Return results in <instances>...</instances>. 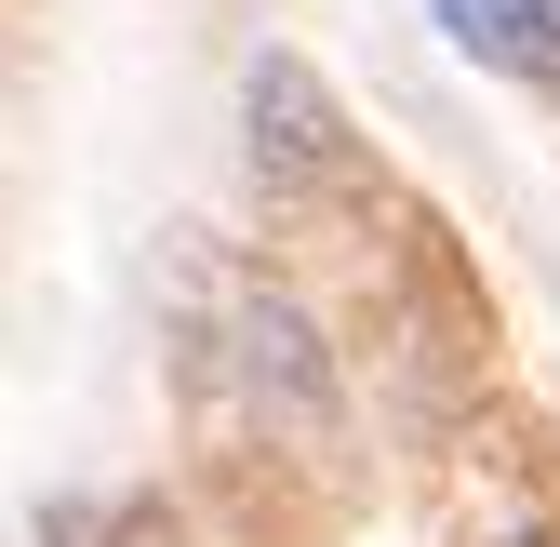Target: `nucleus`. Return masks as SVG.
Returning <instances> with one entry per match:
<instances>
[{"label":"nucleus","mask_w":560,"mask_h":547,"mask_svg":"<svg viewBox=\"0 0 560 547\" xmlns=\"http://www.w3.org/2000/svg\"><path fill=\"white\" fill-rule=\"evenodd\" d=\"M241 120H254V174H267V187H347V174H361V148H347V107L320 94V67H307V54H254Z\"/></svg>","instance_id":"obj_1"},{"label":"nucleus","mask_w":560,"mask_h":547,"mask_svg":"<svg viewBox=\"0 0 560 547\" xmlns=\"http://www.w3.org/2000/svg\"><path fill=\"white\" fill-rule=\"evenodd\" d=\"M228 361H241V387H254V415H280V428H320V415H334V361H320L307 307L241 294V321H228Z\"/></svg>","instance_id":"obj_2"},{"label":"nucleus","mask_w":560,"mask_h":547,"mask_svg":"<svg viewBox=\"0 0 560 547\" xmlns=\"http://www.w3.org/2000/svg\"><path fill=\"white\" fill-rule=\"evenodd\" d=\"M441 27L480 67H560V0H441Z\"/></svg>","instance_id":"obj_3"}]
</instances>
